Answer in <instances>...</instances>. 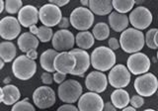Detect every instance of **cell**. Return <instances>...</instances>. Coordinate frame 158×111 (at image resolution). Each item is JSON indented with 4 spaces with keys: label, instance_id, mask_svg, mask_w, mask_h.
Wrapping results in <instances>:
<instances>
[{
    "label": "cell",
    "instance_id": "obj_1",
    "mask_svg": "<svg viewBox=\"0 0 158 111\" xmlns=\"http://www.w3.org/2000/svg\"><path fill=\"white\" fill-rule=\"evenodd\" d=\"M120 44L123 51L127 54L140 52L145 45L144 34L133 27L127 28L121 33Z\"/></svg>",
    "mask_w": 158,
    "mask_h": 111
},
{
    "label": "cell",
    "instance_id": "obj_2",
    "mask_svg": "<svg viewBox=\"0 0 158 111\" xmlns=\"http://www.w3.org/2000/svg\"><path fill=\"white\" fill-rule=\"evenodd\" d=\"M92 67L100 72H108L116 64L115 51L105 46L97 47L90 55Z\"/></svg>",
    "mask_w": 158,
    "mask_h": 111
},
{
    "label": "cell",
    "instance_id": "obj_3",
    "mask_svg": "<svg viewBox=\"0 0 158 111\" xmlns=\"http://www.w3.org/2000/svg\"><path fill=\"white\" fill-rule=\"evenodd\" d=\"M12 72L16 78L29 80L37 73V63L35 60L28 58L26 55H21L13 60Z\"/></svg>",
    "mask_w": 158,
    "mask_h": 111
},
{
    "label": "cell",
    "instance_id": "obj_4",
    "mask_svg": "<svg viewBox=\"0 0 158 111\" xmlns=\"http://www.w3.org/2000/svg\"><path fill=\"white\" fill-rule=\"evenodd\" d=\"M83 91L81 83L75 79H65L57 88L58 98L64 103H75Z\"/></svg>",
    "mask_w": 158,
    "mask_h": 111
},
{
    "label": "cell",
    "instance_id": "obj_5",
    "mask_svg": "<svg viewBox=\"0 0 158 111\" xmlns=\"http://www.w3.org/2000/svg\"><path fill=\"white\" fill-rule=\"evenodd\" d=\"M71 26L78 31L89 30L94 24V13L88 7H77L71 12L69 16Z\"/></svg>",
    "mask_w": 158,
    "mask_h": 111
},
{
    "label": "cell",
    "instance_id": "obj_6",
    "mask_svg": "<svg viewBox=\"0 0 158 111\" xmlns=\"http://www.w3.org/2000/svg\"><path fill=\"white\" fill-rule=\"evenodd\" d=\"M137 94L143 97H150L155 94L158 89V79L151 73H145L138 75L133 83Z\"/></svg>",
    "mask_w": 158,
    "mask_h": 111
},
{
    "label": "cell",
    "instance_id": "obj_7",
    "mask_svg": "<svg viewBox=\"0 0 158 111\" xmlns=\"http://www.w3.org/2000/svg\"><path fill=\"white\" fill-rule=\"evenodd\" d=\"M56 96L54 90L48 85H43L35 89L33 92V102L35 106L40 109L51 108L56 104Z\"/></svg>",
    "mask_w": 158,
    "mask_h": 111
},
{
    "label": "cell",
    "instance_id": "obj_8",
    "mask_svg": "<svg viewBox=\"0 0 158 111\" xmlns=\"http://www.w3.org/2000/svg\"><path fill=\"white\" fill-rule=\"evenodd\" d=\"M131 73L127 67L123 64H115L110 69L108 82L111 87L115 88H125L131 82Z\"/></svg>",
    "mask_w": 158,
    "mask_h": 111
},
{
    "label": "cell",
    "instance_id": "obj_9",
    "mask_svg": "<svg viewBox=\"0 0 158 111\" xmlns=\"http://www.w3.org/2000/svg\"><path fill=\"white\" fill-rule=\"evenodd\" d=\"M127 67L131 74L140 75L148 73L151 67L150 59L144 53L137 52L131 54L127 60Z\"/></svg>",
    "mask_w": 158,
    "mask_h": 111
},
{
    "label": "cell",
    "instance_id": "obj_10",
    "mask_svg": "<svg viewBox=\"0 0 158 111\" xmlns=\"http://www.w3.org/2000/svg\"><path fill=\"white\" fill-rule=\"evenodd\" d=\"M39 18L43 25L48 27L57 26L62 18L60 7L52 3L44 4L39 10Z\"/></svg>",
    "mask_w": 158,
    "mask_h": 111
},
{
    "label": "cell",
    "instance_id": "obj_11",
    "mask_svg": "<svg viewBox=\"0 0 158 111\" xmlns=\"http://www.w3.org/2000/svg\"><path fill=\"white\" fill-rule=\"evenodd\" d=\"M128 19H130V24H131L133 28L142 31L151 25L153 16L148 8L144 6H137L131 11L128 15Z\"/></svg>",
    "mask_w": 158,
    "mask_h": 111
},
{
    "label": "cell",
    "instance_id": "obj_12",
    "mask_svg": "<svg viewBox=\"0 0 158 111\" xmlns=\"http://www.w3.org/2000/svg\"><path fill=\"white\" fill-rule=\"evenodd\" d=\"M104 100L100 93L88 91L82 93L78 99L77 107L80 111H102L104 109Z\"/></svg>",
    "mask_w": 158,
    "mask_h": 111
},
{
    "label": "cell",
    "instance_id": "obj_13",
    "mask_svg": "<svg viewBox=\"0 0 158 111\" xmlns=\"http://www.w3.org/2000/svg\"><path fill=\"white\" fill-rule=\"evenodd\" d=\"M52 44V48L57 52L70 51L75 45V36L67 29H59L53 33Z\"/></svg>",
    "mask_w": 158,
    "mask_h": 111
},
{
    "label": "cell",
    "instance_id": "obj_14",
    "mask_svg": "<svg viewBox=\"0 0 158 111\" xmlns=\"http://www.w3.org/2000/svg\"><path fill=\"white\" fill-rule=\"evenodd\" d=\"M21 33V24L18 18L6 16L0 20V37L6 41H12Z\"/></svg>",
    "mask_w": 158,
    "mask_h": 111
},
{
    "label": "cell",
    "instance_id": "obj_15",
    "mask_svg": "<svg viewBox=\"0 0 158 111\" xmlns=\"http://www.w3.org/2000/svg\"><path fill=\"white\" fill-rule=\"evenodd\" d=\"M108 78L104 73V72L100 70H94L85 78V87L89 91H94L97 93L104 92L108 87Z\"/></svg>",
    "mask_w": 158,
    "mask_h": 111
},
{
    "label": "cell",
    "instance_id": "obj_16",
    "mask_svg": "<svg viewBox=\"0 0 158 111\" xmlns=\"http://www.w3.org/2000/svg\"><path fill=\"white\" fill-rule=\"evenodd\" d=\"M53 65L56 72L70 74L76 65V59L70 51L59 52L54 58Z\"/></svg>",
    "mask_w": 158,
    "mask_h": 111
},
{
    "label": "cell",
    "instance_id": "obj_17",
    "mask_svg": "<svg viewBox=\"0 0 158 111\" xmlns=\"http://www.w3.org/2000/svg\"><path fill=\"white\" fill-rule=\"evenodd\" d=\"M70 52L76 59V65L74 69L71 72L70 74L76 75V77H83L91 65V57L87 53L86 50H83L80 48L72 49Z\"/></svg>",
    "mask_w": 158,
    "mask_h": 111
},
{
    "label": "cell",
    "instance_id": "obj_18",
    "mask_svg": "<svg viewBox=\"0 0 158 111\" xmlns=\"http://www.w3.org/2000/svg\"><path fill=\"white\" fill-rule=\"evenodd\" d=\"M18 20L22 27L29 28L39 22V10L34 5H25L18 12Z\"/></svg>",
    "mask_w": 158,
    "mask_h": 111
},
{
    "label": "cell",
    "instance_id": "obj_19",
    "mask_svg": "<svg viewBox=\"0 0 158 111\" xmlns=\"http://www.w3.org/2000/svg\"><path fill=\"white\" fill-rule=\"evenodd\" d=\"M40 44V40L37 38L36 35L32 34L31 32H25L18 37L17 45L20 51L26 54L30 50L38 49Z\"/></svg>",
    "mask_w": 158,
    "mask_h": 111
},
{
    "label": "cell",
    "instance_id": "obj_20",
    "mask_svg": "<svg viewBox=\"0 0 158 111\" xmlns=\"http://www.w3.org/2000/svg\"><path fill=\"white\" fill-rule=\"evenodd\" d=\"M109 25L115 32H123L128 27L130 19L125 13L114 11L109 14Z\"/></svg>",
    "mask_w": 158,
    "mask_h": 111
},
{
    "label": "cell",
    "instance_id": "obj_21",
    "mask_svg": "<svg viewBox=\"0 0 158 111\" xmlns=\"http://www.w3.org/2000/svg\"><path fill=\"white\" fill-rule=\"evenodd\" d=\"M88 8L98 16H105L112 12L113 0H89Z\"/></svg>",
    "mask_w": 158,
    "mask_h": 111
},
{
    "label": "cell",
    "instance_id": "obj_22",
    "mask_svg": "<svg viewBox=\"0 0 158 111\" xmlns=\"http://www.w3.org/2000/svg\"><path fill=\"white\" fill-rule=\"evenodd\" d=\"M111 101L117 109H123L130 104L131 96L123 88H115L111 94Z\"/></svg>",
    "mask_w": 158,
    "mask_h": 111
},
{
    "label": "cell",
    "instance_id": "obj_23",
    "mask_svg": "<svg viewBox=\"0 0 158 111\" xmlns=\"http://www.w3.org/2000/svg\"><path fill=\"white\" fill-rule=\"evenodd\" d=\"M57 54L58 52L54 49H48L42 53L41 57H40V64H41V67L44 70L48 73L56 72L53 62H54V58H56V55Z\"/></svg>",
    "mask_w": 158,
    "mask_h": 111
},
{
    "label": "cell",
    "instance_id": "obj_24",
    "mask_svg": "<svg viewBox=\"0 0 158 111\" xmlns=\"http://www.w3.org/2000/svg\"><path fill=\"white\" fill-rule=\"evenodd\" d=\"M75 44L77 45L78 48L83 50H89L95 44V37H94L93 33L88 31V30L80 31L75 36Z\"/></svg>",
    "mask_w": 158,
    "mask_h": 111
},
{
    "label": "cell",
    "instance_id": "obj_25",
    "mask_svg": "<svg viewBox=\"0 0 158 111\" xmlns=\"http://www.w3.org/2000/svg\"><path fill=\"white\" fill-rule=\"evenodd\" d=\"M3 103L5 105H13L20 100L21 92L19 88L14 84H6L3 87Z\"/></svg>",
    "mask_w": 158,
    "mask_h": 111
},
{
    "label": "cell",
    "instance_id": "obj_26",
    "mask_svg": "<svg viewBox=\"0 0 158 111\" xmlns=\"http://www.w3.org/2000/svg\"><path fill=\"white\" fill-rule=\"evenodd\" d=\"M17 49L11 41L0 43V57L5 63H11L16 59Z\"/></svg>",
    "mask_w": 158,
    "mask_h": 111
},
{
    "label": "cell",
    "instance_id": "obj_27",
    "mask_svg": "<svg viewBox=\"0 0 158 111\" xmlns=\"http://www.w3.org/2000/svg\"><path fill=\"white\" fill-rule=\"evenodd\" d=\"M29 30L32 34L36 35L37 38L40 40V42L42 43H48L52 41L53 36V31L52 27L44 26V25L40 27H37V25H32L31 27H29Z\"/></svg>",
    "mask_w": 158,
    "mask_h": 111
},
{
    "label": "cell",
    "instance_id": "obj_28",
    "mask_svg": "<svg viewBox=\"0 0 158 111\" xmlns=\"http://www.w3.org/2000/svg\"><path fill=\"white\" fill-rule=\"evenodd\" d=\"M92 33L97 41H105L110 36V25L105 22H99L93 27Z\"/></svg>",
    "mask_w": 158,
    "mask_h": 111
},
{
    "label": "cell",
    "instance_id": "obj_29",
    "mask_svg": "<svg viewBox=\"0 0 158 111\" xmlns=\"http://www.w3.org/2000/svg\"><path fill=\"white\" fill-rule=\"evenodd\" d=\"M135 0H113V8L120 13H128L133 9Z\"/></svg>",
    "mask_w": 158,
    "mask_h": 111
},
{
    "label": "cell",
    "instance_id": "obj_30",
    "mask_svg": "<svg viewBox=\"0 0 158 111\" xmlns=\"http://www.w3.org/2000/svg\"><path fill=\"white\" fill-rule=\"evenodd\" d=\"M22 7V0H5V10L9 14H18Z\"/></svg>",
    "mask_w": 158,
    "mask_h": 111
},
{
    "label": "cell",
    "instance_id": "obj_31",
    "mask_svg": "<svg viewBox=\"0 0 158 111\" xmlns=\"http://www.w3.org/2000/svg\"><path fill=\"white\" fill-rule=\"evenodd\" d=\"M36 107L29 101V99L19 100L15 104L12 105V111H35Z\"/></svg>",
    "mask_w": 158,
    "mask_h": 111
},
{
    "label": "cell",
    "instance_id": "obj_32",
    "mask_svg": "<svg viewBox=\"0 0 158 111\" xmlns=\"http://www.w3.org/2000/svg\"><path fill=\"white\" fill-rule=\"evenodd\" d=\"M156 31H157L156 28L149 29L146 32L145 36H144L145 37V45L149 49H151V50H156V49H158L157 46L155 45V42H154V36H155Z\"/></svg>",
    "mask_w": 158,
    "mask_h": 111
},
{
    "label": "cell",
    "instance_id": "obj_33",
    "mask_svg": "<svg viewBox=\"0 0 158 111\" xmlns=\"http://www.w3.org/2000/svg\"><path fill=\"white\" fill-rule=\"evenodd\" d=\"M130 104L132 105L135 108H140L142 107V105L144 104V98L141 95L137 94V95H133V96L131 97V101H130Z\"/></svg>",
    "mask_w": 158,
    "mask_h": 111
},
{
    "label": "cell",
    "instance_id": "obj_34",
    "mask_svg": "<svg viewBox=\"0 0 158 111\" xmlns=\"http://www.w3.org/2000/svg\"><path fill=\"white\" fill-rule=\"evenodd\" d=\"M41 79L44 84L49 85L53 82V77L52 75V73H48V72H46V70H44V73H43L41 75Z\"/></svg>",
    "mask_w": 158,
    "mask_h": 111
},
{
    "label": "cell",
    "instance_id": "obj_35",
    "mask_svg": "<svg viewBox=\"0 0 158 111\" xmlns=\"http://www.w3.org/2000/svg\"><path fill=\"white\" fill-rule=\"evenodd\" d=\"M108 46L109 48H111L113 51H117L118 49L121 48V44H120V40H118L117 38H110L108 41Z\"/></svg>",
    "mask_w": 158,
    "mask_h": 111
},
{
    "label": "cell",
    "instance_id": "obj_36",
    "mask_svg": "<svg viewBox=\"0 0 158 111\" xmlns=\"http://www.w3.org/2000/svg\"><path fill=\"white\" fill-rule=\"evenodd\" d=\"M53 82L56 83L60 84L61 82H63L64 80L66 79V73H59V72H54L53 74Z\"/></svg>",
    "mask_w": 158,
    "mask_h": 111
},
{
    "label": "cell",
    "instance_id": "obj_37",
    "mask_svg": "<svg viewBox=\"0 0 158 111\" xmlns=\"http://www.w3.org/2000/svg\"><path fill=\"white\" fill-rule=\"evenodd\" d=\"M57 110L58 111H65V110L66 111L67 110H69V111H78L79 109H78L77 106L73 105V103H65V104L61 105V106H59L57 108Z\"/></svg>",
    "mask_w": 158,
    "mask_h": 111
},
{
    "label": "cell",
    "instance_id": "obj_38",
    "mask_svg": "<svg viewBox=\"0 0 158 111\" xmlns=\"http://www.w3.org/2000/svg\"><path fill=\"white\" fill-rule=\"evenodd\" d=\"M70 20H69L68 18L66 17H62L61 20L59 21L58 25L57 26L59 27V29H67L69 26H70Z\"/></svg>",
    "mask_w": 158,
    "mask_h": 111
},
{
    "label": "cell",
    "instance_id": "obj_39",
    "mask_svg": "<svg viewBox=\"0 0 158 111\" xmlns=\"http://www.w3.org/2000/svg\"><path fill=\"white\" fill-rule=\"evenodd\" d=\"M70 0H48L49 3H52V4H56L57 5L58 7H62V6H65L69 3Z\"/></svg>",
    "mask_w": 158,
    "mask_h": 111
},
{
    "label": "cell",
    "instance_id": "obj_40",
    "mask_svg": "<svg viewBox=\"0 0 158 111\" xmlns=\"http://www.w3.org/2000/svg\"><path fill=\"white\" fill-rule=\"evenodd\" d=\"M26 55L28 58L30 59H32V60H36L38 58V52H37V50L36 49H33V50H30L29 52L26 53Z\"/></svg>",
    "mask_w": 158,
    "mask_h": 111
},
{
    "label": "cell",
    "instance_id": "obj_41",
    "mask_svg": "<svg viewBox=\"0 0 158 111\" xmlns=\"http://www.w3.org/2000/svg\"><path fill=\"white\" fill-rule=\"evenodd\" d=\"M103 110H105V111H115V110H117V108L111 101V102L104 103V109Z\"/></svg>",
    "mask_w": 158,
    "mask_h": 111
},
{
    "label": "cell",
    "instance_id": "obj_42",
    "mask_svg": "<svg viewBox=\"0 0 158 111\" xmlns=\"http://www.w3.org/2000/svg\"><path fill=\"white\" fill-rule=\"evenodd\" d=\"M122 110H123V111H135L136 108L133 107L132 105H127V106L125 108H123Z\"/></svg>",
    "mask_w": 158,
    "mask_h": 111
},
{
    "label": "cell",
    "instance_id": "obj_43",
    "mask_svg": "<svg viewBox=\"0 0 158 111\" xmlns=\"http://www.w3.org/2000/svg\"><path fill=\"white\" fill-rule=\"evenodd\" d=\"M4 9H5V2L3 0H0V14L3 12Z\"/></svg>",
    "mask_w": 158,
    "mask_h": 111
},
{
    "label": "cell",
    "instance_id": "obj_44",
    "mask_svg": "<svg viewBox=\"0 0 158 111\" xmlns=\"http://www.w3.org/2000/svg\"><path fill=\"white\" fill-rule=\"evenodd\" d=\"M80 3L84 7H88L89 6V0H80Z\"/></svg>",
    "mask_w": 158,
    "mask_h": 111
},
{
    "label": "cell",
    "instance_id": "obj_45",
    "mask_svg": "<svg viewBox=\"0 0 158 111\" xmlns=\"http://www.w3.org/2000/svg\"><path fill=\"white\" fill-rule=\"evenodd\" d=\"M3 97H4V93H3V87H0V103L3 102Z\"/></svg>",
    "mask_w": 158,
    "mask_h": 111
},
{
    "label": "cell",
    "instance_id": "obj_46",
    "mask_svg": "<svg viewBox=\"0 0 158 111\" xmlns=\"http://www.w3.org/2000/svg\"><path fill=\"white\" fill-rule=\"evenodd\" d=\"M154 42H155V45L158 48V29H157V31L155 33V36H154Z\"/></svg>",
    "mask_w": 158,
    "mask_h": 111
},
{
    "label": "cell",
    "instance_id": "obj_47",
    "mask_svg": "<svg viewBox=\"0 0 158 111\" xmlns=\"http://www.w3.org/2000/svg\"><path fill=\"white\" fill-rule=\"evenodd\" d=\"M4 64H5V62L1 59V57H0V70H1L4 68Z\"/></svg>",
    "mask_w": 158,
    "mask_h": 111
},
{
    "label": "cell",
    "instance_id": "obj_48",
    "mask_svg": "<svg viewBox=\"0 0 158 111\" xmlns=\"http://www.w3.org/2000/svg\"><path fill=\"white\" fill-rule=\"evenodd\" d=\"M145 111H154V109H151V108H147V109H145Z\"/></svg>",
    "mask_w": 158,
    "mask_h": 111
},
{
    "label": "cell",
    "instance_id": "obj_49",
    "mask_svg": "<svg viewBox=\"0 0 158 111\" xmlns=\"http://www.w3.org/2000/svg\"><path fill=\"white\" fill-rule=\"evenodd\" d=\"M157 55V60H158V51H157V55Z\"/></svg>",
    "mask_w": 158,
    "mask_h": 111
},
{
    "label": "cell",
    "instance_id": "obj_50",
    "mask_svg": "<svg viewBox=\"0 0 158 111\" xmlns=\"http://www.w3.org/2000/svg\"><path fill=\"white\" fill-rule=\"evenodd\" d=\"M156 92H157V95H158V89H157V91H156Z\"/></svg>",
    "mask_w": 158,
    "mask_h": 111
}]
</instances>
